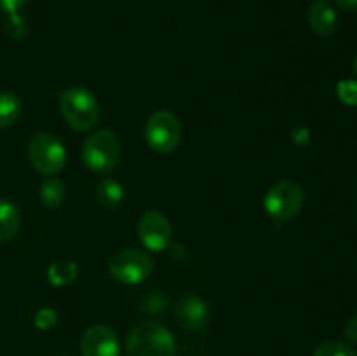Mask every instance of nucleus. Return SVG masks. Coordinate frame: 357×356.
Segmentation results:
<instances>
[{
	"label": "nucleus",
	"instance_id": "nucleus-19",
	"mask_svg": "<svg viewBox=\"0 0 357 356\" xmlns=\"http://www.w3.org/2000/svg\"><path fill=\"white\" fill-rule=\"evenodd\" d=\"M33 321L38 330H51L58 323V313L54 309H51V307H42V309H38L35 313Z\"/></svg>",
	"mask_w": 357,
	"mask_h": 356
},
{
	"label": "nucleus",
	"instance_id": "nucleus-7",
	"mask_svg": "<svg viewBox=\"0 0 357 356\" xmlns=\"http://www.w3.org/2000/svg\"><path fill=\"white\" fill-rule=\"evenodd\" d=\"M181 138L180 121L174 114L159 110L149 117L145 124V140L157 154H171Z\"/></svg>",
	"mask_w": 357,
	"mask_h": 356
},
{
	"label": "nucleus",
	"instance_id": "nucleus-3",
	"mask_svg": "<svg viewBox=\"0 0 357 356\" xmlns=\"http://www.w3.org/2000/svg\"><path fill=\"white\" fill-rule=\"evenodd\" d=\"M121 159V142L110 129H100L86 138L82 145V161L94 173H108Z\"/></svg>",
	"mask_w": 357,
	"mask_h": 356
},
{
	"label": "nucleus",
	"instance_id": "nucleus-17",
	"mask_svg": "<svg viewBox=\"0 0 357 356\" xmlns=\"http://www.w3.org/2000/svg\"><path fill=\"white\" fill-rule=\"evenodd\" d=\"M314 356H357V353L352 346L342 341H326L317 346Z\"/></svg>",
	"mask_w": 357,
	"mask_h": 356
},
{
	"label": "nucleus",
	"instance_id": "nucleus-22",
	"mask_svg": "<svg viewBox=\"0 0 357 356\" xmlns=\"http://www.w3.org/2000/svg\"><path fill=\"white\" fill-rule=\"evenodd\" d=\"M310 138V133L307 128H296L295 131L291 133V140L296 143V145H305Z\"/></svg>",
	"mask_w": 357,
	"mask_h": 356
},
{
	"label": "nucleus",
	"instance_id": "nucleus-15",
	"mask_svg": "<svg viewBox=\"0 0 357 356\" xmlns=\"http://www.w3.org/2000/svg\"><path fill=\"white\" fill-rule=\"evenodd\" d=\"M23 105L13 93L0 91V128H9L20 119Z\"/></svg>",
	"mask_w": 357,
	"mask_h": 356
},
{
	"label": "nucleus",
	"instance_id": "nucleus-12",
	"mask_svg": "<svg viewBox=\"0 0 357 356\" xmlns=\"http://www.w3.org/2000/svg\"><path fill=\"white\" fill-rule=\"evenodd\" d=\"M21 225V213L7 199H0V243L13 239Z\"/></svg>",
	"mask_w": 357,
	"mask_h": 356
},
{
	"label": "nucleus",
	"instance_id": "nucleus-10",
	"mask_svg": "<svg viewBox=\"0 0 357 356\" xmlns=\"http://www.w3.org/2000/svg\"><path fill=\"white\" fill-rule=\"evenodd\" d=\"M176 316L181 327L188 332H201L209 321V307L202 299L188 295L180 300L176 307Z\"/></svg>",
	"mask_w": 357,
	"mask_h": 356
},
{
	"label": "nucleus",
	"instance_id": "nucleus-24",
	"mask_svg": "<svg viewBox=\"0 0 357 356\" xmlns=\"http://www.w3.org/2000/svg\"><path fill=\"white\" fill-rule=\"evenodd\" d=\"M335 3L344 10H357V0H335Z\"/></svg>",
	"mask_w": 357,
	"mask_h": 356
},
{
	"label": "nucleus",
	"instance_id": "nucleus-11",
	"mask_svg": "<svg viewBox=\"0 0 357 356\" xmlns=\"http://www.w3.org/2000/svg\"><path fill=\"white\" fill-rule=\"evenodd\" d=\"M307 17H309V24L314 34L321 35V37H328L337 28V13H335L333 6L326 0L314 2L310 6Z\"/></svg>",
	"mask_w": 357,
	"mask_h": 356
},
{
	"label": "nucleus",
	"instance_id": "nucleus-20",
	"mask_svg": "<svg viewBox=\"0 0 357 356\" xmlns=\"http://www.w3.org/2000/svg\"><path fill=\"white\" fill-rule=\"evenodd\" d=\"M6 31L10 38H21L26 34V21L17 13L9 14L6 21Z\"/></svg>",
	"mask_w": 357,
	"mask_h": 356
},
{
	"label": "nucleus",
	"instance_id": "nucleus-8",
	"mask_svg": "<svg viewBox=\"0 0 357 356\" xmlns=\"http://www.w3.org/2000/svg\"><path fill=\"white\" fill-rule=\"evenodd\" d=\"M136 230H138L139 241L150 251H164L166 248H169L173 229H171L169 220L160 212L143 213Z\"/></svg>",
	"mask_w": 357,
	"mask_h": 356
},
{
	"label": "nucleus",
	"instance_id": "nucleus-9",
	"mask_svg": "<svg viewBox=\"0 0 357 356\" xmlns=\"http://www.w3.org/2000/svg\"><path fill=\"white\" fill-rule=\"evenodd\" d=\"M80 351L82 356H119L121 342L110 327L94 325L84 332L80 339Z\"/></svg>",
	"mask_w": 357,
	"mask_h": 356
},
{
	"label": "nucleus",
	"instance_id": "nucleus-23",
	"mask_svg": "<svg viewBox=\"0 0 357 356\" xmlns=\"http://www.w3.org/2000/svg\"><path fill=\"white\" fill-rule=\"evenodd\" d=\"M345 337L351 342H357V316L349 320L347 327H345Z\"/></svg>",
	"mask_w": 357,
	"mask_h": 356
},
{
	"label": "nucleus",
	"instance_id": "nucleus-2",
	"mask_svg": "<svg viewBox=\"0 0 357 356\" xmlns=\"http://www.w3.org/2000/svg\"><path fill=\"white\" fill-rule=\"evenodd\" d=\"M59 110L75 131H89L100 119V103L86 87H68L59 94Z\"/></svg>",
	"mask_w": 357,
	"mask_h": 356
},
{
	"label": "nucleus",
	"instance_id": "nucleus-21",
	"mask_svg": "<svg viewBox=\"0 0 357 356\" xmlns=\"http://www.w3.org/2000/svg\"><path fill=\"white\" fill-rule=\"evenodd\" d=\"M28 0H0V10L6 14H14L26 3Z\"/></svg>",
	"mask_w": 357,
	"mask_h": 356
},
{
	"label": "nucleus",
	"instance_id": "nucleus-25",
	"mask_svg": "<svg viewBox=\"0 0 357 356\" xmlns=\"http://www.w3.org/2000/svg\"><path fill=\"white\" fill-rule=\"evenodd\" d=\"M354 72H356V75H357V56H356V59H354Z\"/></svg>",
	"mask_w": 357,
	"mask_h": 356
},
{
	"label": "nucleus",
	"instance_id": "nucleus-4",
	"mask_svg": "<svg viewBox=\"0 0 357 356\" xmlns=\"http://www.w3.org/2000/svg\"><path fill=\"white\" fill-rule=\"evenodd\" d=\"M264 206L267 215L275 222L291 220L303 206V191L291 180L278 181L265 194Z\"/></svg>",
	"mask_w": 357,
	"mask_h": 356
},
{
	"label": "nucleus",
	"instance_id": "nucleus-6",
	"mask_svg": "<svg viewBox=\"0 0 357 356\" xmlns=\"http://www.w3.org/2000/svg\"><path fill=\"white\" fill-rule=\"evenodd\" d=\"M28 156L31 164L42 175L59 173L66 164V150L58 138L49 133H37L28 143Z\"/></svg>",
	"mask_w": 357,
	"mask_h": 356
},
{
	"label": "nucleus",
	"instance_id": "nucleus-1",
	"mask_svg": "<svg viewBox=\"0 0 357 356\" xmlns=\"http://www.w3.org/2000/svg\"><path fill=\"white\" fill-rule=\"evenodd\" d=\"M128 356H174L176 342L164 325L142 321L135 325L126 339Z\"/></svg>",
	"mask_w": 357,
	"mask_h": 356
},
{
	"label": "nucleus",
	"instance_id": "nucleus-16",
	"mask_svg": "<svg viewBox=\"0 0 357 356\" xmlns=\"http://www.w3.org/2000/svg\"><path fill=\"white\" fill-rule=\"evenodd\" d=\"M63 199H65V185H63V181L54 177L45 178L40 185V201L44 202L45 208H59Z\"/></svg>",
	"mask_w": 357,
	"mask_h": 356
},
{
	"label": "nucleus",
	"instance_id": "nucleus-13",
	"mask_svg": "<svg viewBox=\"0 0 357 356\" xmlns=\"http://www.w3.org/2000/svg\"><path fill=\"white\" fill-rule=\"evenodd\" d=\"M98 201L103 208L117 209L124 202V187L115 178H105L98 185Z\"/></svg>",
	"mask_w": 357,
	"mask_h": 356
},
{
	"label": "nucleus",
	"instance_id": "nucleus-14",
	"mask_svg": "<svg viewBox=\"0 0 357 356\" xmlns=\"http://www.w3.org/2000/svg\"><path fill=\"white\" fill-rule=\"evenodd\" d=\"M79 276V267L72 260H56L49 265L47 279L54 286H65L73 283Z\"/></svg>",
	"mask_w": 357,
	"mask_h": 356
},
{
	"label": "nucleus",
	"instance_id": "nucleus-5",
	"mask_svg": "<svg viewBox=\"0 0 357 356\" xmlns=\"http://www.w3.org/2000/svg\"><path fill=\"white\" fill-rule=\"evenodd\" d=\"M152 258L142 250L126 248L117 251L108 262V272L112 278L124 285H138L143 283L152 272Z\"/></svg>",
	"mask_w": 357,
	"mask_h": 356
},
{
	"label": "nucleus",
	"instance_id": "nucleus-18",
	"mask_svg": "<svg viewBox=\"0 0 357 356\" xmlns=\"http://www.w3.org/2000/svg\"><path fill=\"white\" fill-rule=\"evenodd\" d=\"M337 94L345 105H349V107H357V80H340L337 86Z\"/></svg>",
	"mask_w": 357,
	"mask_h": 356
}]
</instances>
